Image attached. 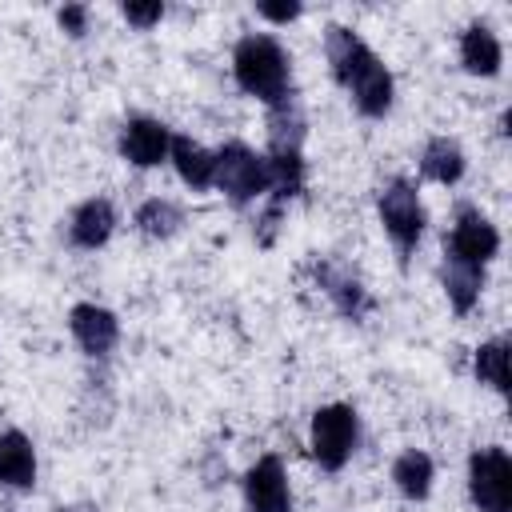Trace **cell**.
<instances>
[{
    "label": "cell",
    "mask_w": 512,
    "mask_h": 512,
    "mask_svg": "<svg viewBox=\"0 0 512 512\" xmlns=\"http://www.w3.org/2000/svg\"><path fill=\"white\" fill-rule=\"evenodd\" d=\"M324 56L332 64V76L336 84L352 96V104L364 112V116H384L392 108V72L384 68V60L344 24H328L324 28Z\"/></svg>",
    "instance_id": "6da1fadb"
},
{
    "label": "cell",
    "mask_w": 512,
    "mask_h": 512,
    "mask_svg": "<svg viewBox=\"0 0 512 512\" xmlns=\"http://www.w3.org/2000/svg\"><path fill=\"white\" fill-rule=\"evenodd\" d=\"M232 76H236V84L248 96L264 100L268 108L280 104L284 96H292V60L280 48V40L268 36V32H248L236 44V52H232Z\"/></svg>",
    "instance_id": "7a4b0ae2"
},
{
    "label": "cell",
    "mask_w": 512,
    "mask_h": 512,
    "mask_svg": "<svg viewBox=\"0 0 512 512\" xmlns=\"http://www.w3.org/2000/svg\"><path fill=\"white\" fill-rule=\"evenodd\" d=\"M360 444V416L352 404H324L312 416L308 448L324 472H340Z\"/></svg>",
    "instance_id": "3957f363"
},
{
    "label": "cell",
    "mask_w": 512,
    "mask_h": 512,
    "mask_svg": "<svg viewBox=\"0 0 512 512\" xmlns=\"http://www.w3.org/2000/svg\"><path fill=\"white\" fill-rule=\"evenodd\" d=\"M376 212H380V224H384L388 240L400 248V256H408V252L420 244V236H424V224H428V216H424V204H420V192H416V184H412V180H404V176L388 180V184L380 188Z\"/></svg>",
    "instance_id": "277c9868"
},
{
    "label": "cell",
    "mask_w": 512,
    "mask_h": 512,
    "mask_svg": "<svg viewBox=\"0 0 512 512\" xmlns=\"http://www.w3.org/2000/svg\"><path fill=\"white\" fill-rule=\"evenodd\" d=\"M212 188H220L232 204H248L256 196H268V160L260 152H252L240 140H228L216 152V176Z\"/></svg>",
    "instance_id": "5b68a950"
},
{
    "label": "cell",
    "mask_w": 512,
    "mask_h": 512,
    "mask_svg": "<svg viewBox=\"0 0 512 512\" xmlns=\"http://www.w3.org/2000/svg\"><path fill=\"white\" fill-rule=\"evenodd\" d=\"M468 496L480 512H512V456L500 444L468 456Z\"/></svg>",
    "instance_id": "8992f818"
},
{
    "label": "cell",
    "mask_w": 512,
    "mask_h": 512,
    "mask_svg": "<svg viewBox=\"0 0 512 512\" xmlns=\"http://www.w3.org/2000/svg\"><path fill=\"white\" fill-rule=\"evenodd\" d=\"M500 252V232L496 224L472 208V204H460L456 208V220L448 228V240H444V256L448 260H460V264H472V268H484L492 256Z\"/></svg>",
    "instance_id": "52a82bcc"
},
{
    "label": "cell",
    "mask_w": 512,
    "mask_h": 512,
    "mask_svg": "<svg viewBox=\"0 0 512 512\" xmlns=\"http://www.w3.org/2000/svg\"><path fill=\"white\" fill-rule=\"evenodd\" d=\"M244 504L248 512H292V488L280 456H260L244 472Z\"/></svg>",
    "instance_id": "ba28073f"
},
{
    "label": "cell",
    "mask_w": 512,
    "mask_h": 512,
    "mask_svg": "<svg viewBox=\"0 0 512 512\" xmlns=\"http://www.w3.org/2000/svg\"><path fill=\"white\" fill-rule=\"evenodd\" d=\"M168 148H172V128L164 120H152V116H132L124 128H120V156L136 168H156L168 160Z\"/></svg>",
    "instance_id": "9c48e42d"
},
{
    "label": "cell",
    "mask_w": 512,
    "mask_h": 512,
    "mask_svg": "<svg viewBox=\"0 0 512 512\" xmlns=\"http://www.w3.org/2000/svg\"><path fill=\"white\" fill-rule=\"evenodd\" d=\"M68 328H72V340H76L88 356H108V352L116 348V340H120V320H116V312H108L104 304H92V300H84V304H76V308L68 312Z\"/></svg>",
    "instance_id": "30bf717a"
},
{
    "label": "cell",
    "mask_w": 512,
    "mask_h": 512,
    "mask_svg": "<svg viewBox=\"0 0 512 512\" xmlns=\"http://www.w3.org/2000/svg\"><path fill=\"white\" fill-rule=\"evenodd\" d=\"M112 232H116V208H112L104 196L84 200V204L72 212V220H68V236H72V244L84 248V252L104 248Z\"/></svg>",
    "instance_id": "8fae6325"
},
{
    "label": "cell",
    "mask_w": 512,
    "mask_h": 512,
    "mask_svg": "<svg viewBox=\"0 0 512 512\" xmlns=\"http://www.w3.org/2000/svg\"><path fill=\"white\" fill-rule=\"evenodd\" d=\"M0 484L4 488H32L36 484V448L20 428L0 432Z\"/></svg>",
    "instance_id": "7c38bea8"
},
{
    "label": "cell",
    "mask_w": 512,
    "mask_h": 512,
    "mask_svg": "<svg viewBox=\"0 0 512 512\" xmlns=\"http://www.w3.org/2000/svg\"><path fill=\"white\" fill-rule=\"evenodd\" d=\"M316 284H320L324 296L336 304V312H344V316H352V320H360V316L368 312V292H364V284H360L352 272H344L340 264L320 260V264H316Z\"/></svg>",
    "instance_id": "4fadbf2b"
},
{
    "label": "cell",
    "mask_w": 512,
    "mask_h": 512,
    "mask_svg": "<svg viewBox=\"0 0 512 512\" xmlns=\"http://www.w3.org/2000/svg\"><path fill=\"white\" fill-rule=\"evenodd\" d=\"M168 160H172L176 176H180L188 188H196V192L212 188V176H216V152H208V148L196 144L192 136H172Z\"/></svg>",
    "instance_id": "5bb4252c"
},
{
    "label": "cell",
    "mask_w": 512,
    "mask_h": 512,
    "mask_svg": "<svg viewBox=\"0 0 512 512\" xmlns=\"http://www.w3.org/2000/svg\"><path fill=\"white\" fill-rule=\"evenodd\" d=\"M460 64L472 76H496L504 64V48L488 24H468L460 32Z\"/></svg>",
    "instance_id": "9a60e30c"
},
{
    "label": "cell",
    "mask_w": 512,
    "mask_h": 512,
    "mask_svg": "<svg viewBox=\"0 0 512 512\" xmlns=\"http://www.w3.org/2000/svg\"><path fill=\"white\" fill-rule=\"evenodd\" d=\"M420 176L432 180V184L452 188L464 176V148L452 136H432L420 152Z\"/></svg>",
    "instance_id": "2e32d148"
},
{
    "label": "cell",
    "mask_w": 512,
    "mask_h": 512,
    "mask_svg": "<svg viewBox=\"0 0 512 512\" xmlns=\"http://www.w3.org/2000/svg\"><path fill=\"white\" fill-rule=\"evenodd\" d=\"M268 152H304V108L296 96L268 108Z\"/></svg>",
    "instance_id": "e0dca14e"
},
{
    "label": "cell",
    "mask_w": 512,
    "mask_h": 512,
    "mask_svg": "<svg viewBox=\"0 0 512 512\" xmlns=\"http://www.w3.org/2000/svg\"><path fill=\"white\" fill-rule=\"evenodd\" d=\"M432 480H436V468H432V456L420 452V448H408L396 456L392 464V484L408 496V500H424L432 492Z\"/></svg>",
    "instance_id": "ac0fdd59"
},
{
    "label": "cell",
    "mask_w": 512,
    "mask_h": 512,
    "mask_svg": "<svg viewBox=\"0 0 512 512\" xmlns=\"http://www.w3.org/2000/svg\"><path fill=\"white\" fill-rule=\"evenodd\" d=\"M444 296L456 312H472V304L480 300L484 292V268H472V264H460V260H448L444 256Z\"/></svg>",
    "instance_id": "d6986e66"
},
{
    "label": "cell",
    "mask_w": 512,
    "mask_h": 512,
    "mask_svg": "<svg viewBox=\"0 0 512 512\" xmlns=\"http://www.w3.org/2000/svg\"><path fill=\"white\" fill-rule=\"evenodd\" d=\"M180 224H184V212L164 196H152V200H144L136 208V228L148 240H168L172 232H180Z\"/></svg>",
    "instance_id": "ffe728a7"
},
{
    "label": "cell",
    "mask_w": 512,
    "mask_h": 512,
    "mask_svg": "<svg viewBox=\"0 0 512 512\" xmlns=\"http://www.w3.org/2000/svg\"><path fill=\"white\" fill-rule=\"evenodd\" d=\"M472 368H476V376H480L488 388L508 392V340L496 336V340L480 344L476 356H472Z\"/></svg>",
    "instance_id": "44dd1931"
},
{
    "label": "cell",
    "mask_w": 512,
    "mask_h": 512,
    "mask_svg": "<svg viewBox=\"0 0 512 512\" xmlns=\"http://www.w3.org/2000/svg\"><path fill=\"white\" fill-rule=\"evenodd\" d=\"M124 20L128 24H136V28H152V24H160L164 20V4L160 0H148V4H124Z\"/></svg>",
    "instance_id": "7402d4cb"
},
{
    "label": "cell",
    "mask_w": 512,
    "mask_h": 512,
    "mask_svg": "<svg viewBox=\"0 0 512 512\" xmlns=\"http://www.w3.org/2000/svg\"><path fill=\"white\" fill-rule=\"evenodd\" d=\"M56 20H60V28H64L68 36H76V40L88 32V8H84V4H64V8L56 12Z\"/></svg>",
    "instance_id": "603a6c76"
},
{
    "label": "cell",
    "mask_w": 512,
    "mask_h": 512,
    "mask_svg": "<svg viewBox=\"0 0 512 512\" xmlns=\"http://www.w3.org/2000/svg\"><path fill=\"white\" fill-rule=\"evenodd\" d=\"M256 12H260L264 20H272V24H292L304 8H300V4H268V0H264V4H256Z\"/></svg>",
    "instance_id": "cb8c5ba5"
}]
</instances>
